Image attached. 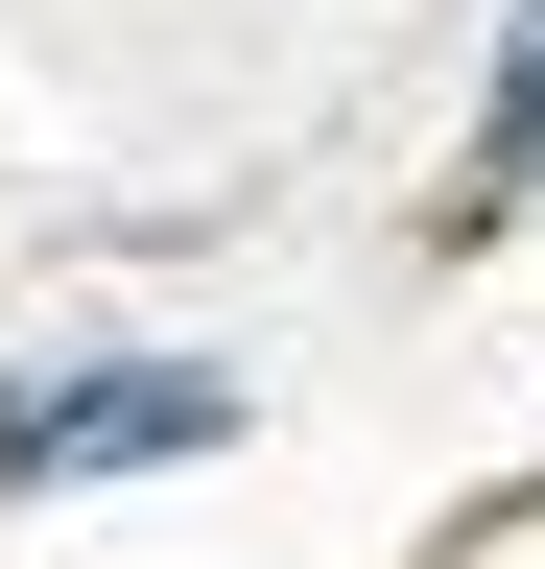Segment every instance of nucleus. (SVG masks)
<instances>
[{
  "instance_id": "f257e3e1",
  "label": "nucleus",
  "mask_w": 545,
  "mask_h": 569,
  "mask_svg": "<svg viewBox=\"0 0 545 569\" xmlns=\"http://www.w3.org/2000/svg\"><path fill=\"white\" fill-rule=\"evenodd\" d=\"M95 451H214V380H24V403H0V498H24V475H95Z\"/></svg>"
},
{
  "instance_id": "f03ea898",
  "label": "nucleus",
  "mask_w": 545,
  "mask_h": 569,
  "mask_svg": "<svg viewBox=\"0 0 545 569\" xmlns=\"http://www.w3.org/2000/svg\"><path fill=\"white\" fill-rule=\"evenodd\" d=\"M498 167H545V0L498 24Z\"/></svg>"
}]
</instances>
